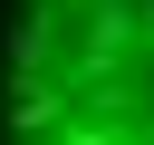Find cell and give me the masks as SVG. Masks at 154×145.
Segmentation results:
<instances>
[{
	"mask_svg": "<svg viewBox=\"0 0 154 145\" xmlns=\"http://www.w3.org/2000/svg\"><path fill=\"white\" fill-rule=\"evenodd\" d=\"M125 39H135V10H116V0H106V10H96V39H87V68H116V58H125Z\"/></svg>",
	"mask_w": 154,
	"mask_h": 145,
	"instance_id": "cell-2",
	"label": "cell"
},
{
	"mask_svg": "<svg viewBox=\"0 0 154 145\" xmlns=\"http://www.w3.org/2000/svg\"><path fill=\"white\" fill-rule=\"evenodd\" d=\"M0 48H10V68H38V58H48V19H38V10H29V19H10V39H0Z\"/></svg>",
	"mask_w": 154,
	"mask_h": 145,
	"instance_id": "cell-3",
	"label": "cell"
},
{
	"mask_svg": "<svg viewBox=\"0 0 154 145\" xmlns=\"http://www.w3.org/2000/svg\"><path fill=\"white\" fill-rule=\"evenodd\" d=\"M38 126H58V87H38V77L19 68V87H10V135H38Z\"/></svg>",
	"mask_w": 154,
	"mask_h": 145,
	"instance_id": "cell-1",
	"label": "cell"
}]
</instances>
